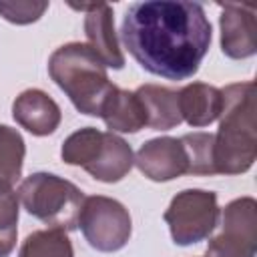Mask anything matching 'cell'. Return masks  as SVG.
<instances>
[{
  "label": "cell",
  "mask_w": 257,
  "mask_h": 257,
  "mask_svg": "<svg viewBox=\"0 0 257 257\" xmlns=\"http://www.w3.org/2000/svg\"><path fill=\"white\" fill-rule=\"evenodd\" d=\"M120 36L131 56L151 74L191 78L211 44L205 8L183 0H147L128 6Z\"/></svg>",
  "instance_id": "6da1fadb"
},
{
  "label": "cell",
  "mask_w": 257,
  "mask_h": 257,
  "mask_svg": "<svg viewBox=\"0 0 257 257\" xmlns=\"http://www.w3.org/2000/svg\"><path fill=\"white\" fill-rule=\"evenodd\" d=\"M223 108L219 131L213 141L215 173L241 175L249 171L257 157L255 84L235 82L221 90Z\"/></svg>",
  "instance_id": "7a4b0ae2"
},
{
  "label": "cell",
  "mask_w": 257,
  "mask_h": 257,
  "mask_svg": "<svg viewBox=\"0 0 257 257\" xmlns=\"http://www.w3.org/2000/svg\"><path fill=\"white\" fill-rule=\"evenodd\" d=\"M48 74L76 110L88 116H100V108L114 88L108 80L106 64L86 42L58 46L50 54Z\"/></svg>",
  "instance_id": "3957f363"
},
{
  "label": "cell",
  "mask_w": 257,
  "mask_h": 257,
  "mask_svg": "<svg viewBox=\"0 0 257 257\" xmlns=\"http://www.w3.org/2000/svg\"><path fill=\"white\" fill-rule=\"evenodd\" d=\"M60 157L66 165L82 167L90 177L102 183L120 181L135 165L133 149L122 137L94 126L72 133L62 143Z\"/></svg>",
  "instance_id": "277c9868"
},
{
  "label": "cell",
  "mask_w": 257,
  "mask_h": 257,
  "mask_svg": "<svg viewBox=\"0 0 257 257\" xmlns=\"http://www.w3.org/2000/svg\"><path fill=\"white\" fill-rule=\"evenodd\" d=\"M18 199L26 213L48 229L72 231L84 203V193L70 181L52 173H32L18 187Z\"/></svg>",
  "instance_id": "5b68a950"
},
{
  "label": "cell",
  "mask_w": 257,
  "mask_h": 257,
  "mask_svg": "<svg viewBox=\"0 0 257 257\" xmlns=\"http://www.w3.org/2000/svg\"><path fill=\"white\" fill-rule=\"evenodd\" d=\"M177 245L187 247L207 239L219 219L217 195L205 189H185L177 193L163 215Z\"/></svg>",
  "instance_id": "8992f818"
},
{
  "label": "cell",
  "mask_w": 257,
  "mask_h": 257,
  "mask_svg": "<svg viewBox=\"0 0 257 257\" xmlns=\"http://www.w3.org/2000/svg\"><path fill=\"white\" fill-rule=\"evenodd\" d=\"M78 225L88 245L102 253L122 249L128 243L133 231L126 207L104 195L84 197Z\"/></svg>",
  "instance_id": "52a82bcc"
},
{
  "label": "cell",
  "mask_w": 257,
  "mask_h": 257,
  "mask_svg": "<svg viewBox=\"0 0 257 257\" xmlns=\"http://www.w3.org/2000/svg\"><path fill=\"white\" fill-rule=\"evenodd\" d=\"M257 245V203L253 197H239L223 209L221 233L207 245V257H255Z\"/></svg>",
  "instance_id": "ba28073f"
},
{
  "label": "cell",
  "mask_w": 257,
  "mask_h": 257,
  "mask_svg": "<svg viewBox=\"0 0 257 257\" xmlns=\"http://www.w3.org/2000/svg\"><path fill=\"white\" fill-rule=\"evenodd\" d=\"M135 165L151 181L163 183L187 175V153L181 139L159 137L147 141L135 155Z\"/></svg>",
  "instance_id": "9c48e42d"
},
{
  "label": "cell",
  "mask_w": 257,
  "mask_h": 257,
  "mask_svg": "<svg viewBox=\"0 0 257 257\" xmlns=\"http://www.w3.org/2000/svg\"><path fill=\"white\" fill-rule=\"evenodd\" d=\"M221 6V50L233 60L249 58L257 52V20L251 4Z\"/></svg>",
  "instance_id": "30bf717a"
},
{
  "label": "cell",
  "mask_w": 257,
  "mask_h": 257,
  "mask_svg": "<svg viewBox=\"0 0 257 257\" xmlns=\"http://www.w3.org/2000/svg\"><path fill=\"white\" fill-rule=\"evenodd\" d=\"M74 10L84 12V34L86 44L100 56V60L108 68H122L124 56L120 52L116 32H114V18L112 8L104 2L100 4H70Z\"/></svg>",
  "instance_id": "8fae6325"
},
{
  "label": "cell",
  "mask_w": 257,
  "mask_h": 257,
  "mask_svg": "<svg viewBox=\"0 0 257 257\" xmlns=\"http://www.w3.org/2000/svg\"><path fill=\"white\" fill-rule=\"evenodd\" d=\"M14 120L36 137L52 135L60 124V106L40 88H28L20 92L12 102Z\"/></svg>",
  "instance_id": "7c38bea8"
},
{
  "label": "cell",
  "mask_w": 257,
  "mask_h": 257,
  "mask_svg": "<svg viewBox=\"0 0 257 257\" xmlns=\"http://www.w3.org/2000/svg\"><path fill=\"white\" fill-rule=\"evenodd\" d=\"M179 108L183 120H187L191 126H207L221 114V88L205 82H191L179 90Z\"/></svg>",
  "instance_id": "4fadbf2b"
},
{
  "label": "cell",
  "mask_w": 257,
  "mask_h": 257,
  "mask_svg": "<svg viewBox=\"0 0 257 257\" xmlns=\"http://www.w3.org/2000/svg\"><path fill=\"white\" fill-rule=\"evenodd\" d=\"M135 94L145 108L147 126L155 131H169L183 122L179 108V90H171L159 84H143L135 90Z\"/></svg>",
  "instance_id": "5bb4252c"
},
{
  "label": "cell",
  "mask_w": 257,
  "mask_h": 257,
  "mask_svg": "<svg viewBox=\"0 0 257 257\" xmlns=\"http://www.w3.org/2000/svg\"><path fill=\"white\" fill-rule=\"evenodd\" d=\"M100 118L110 133H137L147 126V114L139 96L118 86H114L106 96L100 108Z\"/></svg>",
  "instance_id": "9a60e30c"
},
{
  "label": "cell",
  "mask_w": 257,
  "mask_h": 257,
  "mask_svg": "<svg viewBox=\"0 0 257 257\" xmlns=\"http://www.w3.org/2000/svg\"><path fill=\"white\" fill-rule=\"evenodd\" d=\"M18 257H74V249L66 231L40 229L24 239Z\"/></svg>",
  "instance_id": "2e32d148"
},
{
  "label": "cell",
  "mask_w": 257,
  "mask_h": 257,
  "mask_svg": "<svg viewBox=\"0 0 257 257\" xmlns=\"http://www.w3.org/2000/svg\"><path fill=\"white\" fill-rule=\"evenodd\" d=\"M26 147L16 128L0 124V181L14 185L20 179Z\"/></svg>",
  "instance_id": "e0dca14e"
},
{
  "label": "cell",
  "mask_w": 257,
  "mask_h": 257,
  "mask_svg": "<svg viewBox=\"0 0 257 257\" xmlns=\"http://www.w3.org/2000/svg\"><path fill=\"white\" fill-rule=\"evenodd\" d=\"M213 133H189L181 137L187 153V175H217L213 161Z\"/></svg>",
  "instance_id": "ac0fdd59"
},
{
  "label": "cell",
  "mask_w": 257,
  "mask_h": 257,
  "mask_svg": "<svg viewBox=\"0 0 257 257\" xmlns=\"http://www.w3.org/2000/svg\"><path fill=\"white\" fill-rule=\"evenodd\" d=\"M18 235V195L12 185L0 181V257H8Z\"/></svg>",
  "instance_id": "d6986e66"
},
{
  "label": "cell",
  "mask_w": 257,
  "mask_h": 257,
  "mask_svg": "<svg viewBox=\"0 0 257 257\" xmlns=\"http://www.w3.org/2000/svg\"><path fill=\"white\" fill-rule=\"evenodd\" d=\"M46 10H48V2H30V0L0 2V16L12 24L36 22Z\"/></svg>",
  "instance_id": "ffe728a7"
}]
</instances>
